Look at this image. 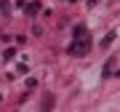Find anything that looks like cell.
<instances>
[{"label":"cell","mask_w":120,"mask_h":112,"mask_svg":"<svg viewBox=\"0 0 120 112\" xmlns=\"http://www.w3.org/2000/svg\"><path fill=\"white\" fill-rule=\"evenodd\" d=\"M91 51V40H88V30L86 27H75V43L69 45V53L72 56H86Z\"/></svg>","instance_id":"6da1fadb"},{"label":"cell","mask_w":120,"mask_h":112,"mask_svg":"<svg viewBox=\"0 0 120 112\" xmlns=\"http://www.w3.org/2000/svg\"><path fill=\"white\" fill-rule=\"evenodd\" d=\"M112 67H115V56H109L104 64V78H112Z\"/></svg>","instance_id":"7a4b0ae2"},{"label":"cell","mask_w":120,"mask_h":112,"mask_svg":"<svg viewBox=\"0 0 120 112\" xmlns=\"http://www.w3.org/2000/svg\"><path fill=\"white\" fill-rule=\"evenodd\" d=\"M96 3H99V0H88V5H91V8H94V5H96Z\"/></svg>","instance_id":"3957f363"}]
</instances>
